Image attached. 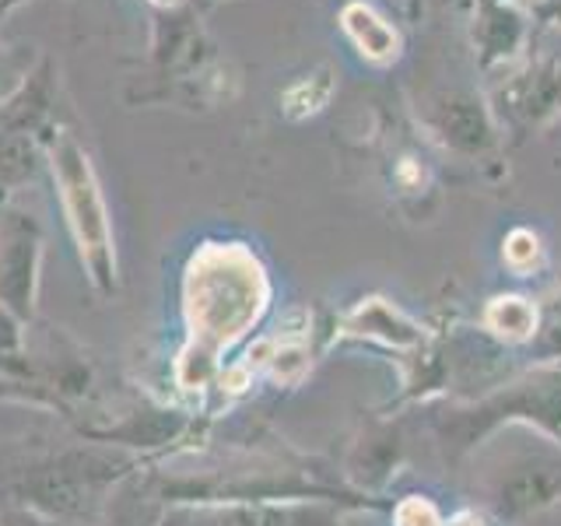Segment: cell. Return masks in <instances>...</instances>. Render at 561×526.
Listing matches in <instances>:
<instances>
[{
    "mask_svg": "<svg viewBox=\"0 0 561 526\" xmlns=\"http://www.w3.org/2000/svg\"><path fill=\"white\" fill-rule=\"evenodd\" d=\"M25 351V323L18 320L14 312H8L0 306V355L4 358H18Z\"/></svg>",
    "mask_w": 561,
    "mask_h": 526,
    "instance_id": "603a6c76",
    "label": "cell"
},
{
    "mask_svg": "<svg viewBox=\"0 0 561 526\" xmlns=\"http://www.w3.org/2000/svg\"><path fill=\"white\" fill-rule=\"evenodd\" d=\"M502 260L516 277H530L543 263V242L530 228H513L502 242Z\"/></svg>",
    "mask_w": 561,
    "mask_h": 526,
    "instance_id": "ffe728a7",
    "label": "cell"
},
{
    "mask_svg": "<svg viewBox=\"0 0 561 526\" xmlns=\"http://www.w3.org/2000/svg\"><path fill=\"white\" fill-rule=\"evenodd\" d=\"M502 428H534L561 446V365H534L491 393L453 403L432 418L446 464L470 460Z\"/></svg>",
    "mask_w": 561,
    "mask_h": 526,
    "instance_id": "3957f363",
    "label": "cell"
},
{
    "mask_svg": "<svg viewBox=\"0 0 561 526\" xmlns=\"http://www.w3.org/2000/svg\"><path fill=\"white\" fill-rule=\"evenodd\" d=\"M403 460V438L400 428L390 421H373L365 432L351 443L344 456V478L358 491L379 495V491L397 478V467Z\"/></svg>",
    "mask_w": 561,
    "mask_h": 526,
    "instance_id": "4fadbf2b",
    "label": "cell"
},
{
    "mask_svg": "<svg viewBox=\"0 0 561 526\" xmlns=\"http://www.w3.org/2000/svg\"><path fill=\"white\" fill-rule=\"evenodd\" d=\"M534 365H561V288L537 306V333L526 344Z\"/></svg>",
    "mask_w": 561,
    "mask_h": 526,
    "instance_id": "ac0fdd59",
    "label": "cell"
},
{
    "mask_svg": "<svg viewBox=\"0 0 561 526\" xmlns=\"http://www.w3.org/2000/svg\"><path fill=\"white\" fill-rule=\"evenodd\" d=\"M488 110L495 116L499 130L530 137L548 130L561 119V60H519L513 70H505L499 84L491 88Z\"/></svg>",
    "mask_w": 561,
    "mask_h": 526,
    "instance_id": "52a82bcc",
    "label": "cell"
},
{
    "mask_svg": "<svg viewBox=\"0 0 561 526\" xmlns=\"http://www.w3.org/2000/svg\"><path fill=\"white\" fill-rule=\"evenodd\" d=\"M333 92H337V70L330 64H316L306 75H298L291 84H285V92H280V116L291 123L320 116L330 105Z\"/></svg>",
    "mask_w": 561,
    "mask_h": 526,
    "instance_id": "9a60e30c",
    "label": "cell"
},
{
    "mask_svg": "<svg viewBox=\"0 0 561 526\" xmlns=\"http://www.w3.org/2000/svg\"><path fill=\"white\" fill-rule=\"evenodd\" d=\"M28 75V70H22V75H14V70H8V64L4 60H0V78H11V81H22ZM14 88L18 84H4V81H0V99H8L11 92H14Z\"/></svg>",
    "mask_w": 561,
    "mask_h": 526,
    "instance_id": "484cf974",
    "label": "cell"
},
{
    "mask_svg": "<svg viewBox=\"0 0 561 526\" xmlns=\"http://www.w3.org/2000/svg\"><path fill=\"white\" fill-rule=\"evenodd\" d=\"M183 327L186 344L175 358V386L204 393L221 379V355L256 330L271 309L274 285L253 245L210 239L190 253L183 267Z\"/></svg>",
    "mask_w": 561,
    "mask_h": 526,
    "instance_id": "6da1fadb",
    "label": "cell"
},
{
    "mask_svg": "<svg viewBox=\"0 0 561 526\" xmlns=\"http://www.w3.org/2000/svg\"><path fill=\"white\" fill-rule=\"evenodd\" d=\"M443 526H481L473 516H456V519H449V523H443Z\"/></svg>",
    "mask_w": 561,
    "mask_h": 526,
    "instance_id": "f1b7e54d",
    "label": "cell"
},
{
    "mask_svg": "<svg viewBox=\"0 0 561 526\" xmlns=\"http://www.w3.org/2000/svg\"><path fill=\"white\" fill-rule=\"evenodd\" d=\"M0 526H57V523L43 519L39 513H32V508L4 505V508H0Z\"/></svg>",
    "mask_w": 561,
    "mask_h": 526,
    "instance_id": "cb8c5ba5",
    "label": "cell"
},
{
    "mask_svg": "<svg viewBox=\"0 0 561 526\" xmlns=\"http://www.w3.org/2000/svg\"><path fill=\"white\" fill-rule=\"evenodd\" d=\"M478 499L499 523H526L561 502V446L526 428L523 443L478 449Z\"/></svg>",
    "mask_w": 561,
    "mask_h": 526,
    "instance_id": "5b68a950",
    "label": "cell"
},
{
    "mask_svg": "<svg viewBox=\"0 0 561 526\" xmlns=\"http://www.w3.org/2000/svg\"><path fill=\"white\" fill-rule=\"evenodd\" d=\"M43 277V221L35 210L0 207V306L25 327L35 320Z\"/></svg>",
    "mask_w": 561,
    "mask_h": 526,
    "instance_id": "ba28073f",
    "label": "cell"
},
{
    "mask_svg": "<svg viewBox=\"0 0 561 526\" xmlns=\"http://www.w3.org/2000/svg\"><path fill=\"white\" fill-rule=\"evenodd\" d=\"M526 11H530V18H537V22L561 28V0H537V4H530Z\"/></svg>",
    "mask_w": 561,
    "mask_h": 526,
    "instance_id": "d4e9b609",
    "label": "cell"
},
{
    "mask_svg": "<svg viewBox=\"0 0 561 526\" xmlns=\"http://www.w3.org/2000/svg\"><path fill=\"white\" fill-rule=\"evenodd\" d=\"M443 513L425 495H408L393 505V526H443Z\"/></svg>",
    "mask_w": 561,
    "mask_h": 526,
    "instance_id": "44dd1931",
    "label": "cell"
},
{
    "mask_svg": "<svg viewBox=\"0 0 561 526\" xmlns=\"http://www.w3.org/2000/svg\"><path fill=\"white\" fill-rule=\"evenodd\" d=\"M397 4L408 14H421V11H428L432 4H443V0H397Z\"/></svg>",
    "mask_w": 561,
    "mask_h": 526,
    "instance_id": "4316f807",
    "label": "cell"
},
{
    "mask_svg": "<svg viewBox=\"0 0 561 526\" xmlns=\"http://www.w3.org/2000/svg\"><path fill=\"white\" fill-rule=\"evenodd\" d=\"M25 0H0V14H8V11H14V8H22Z\"/></svg>",
    "mask_w": 561,
    "mask_h": 526,
    "instance_id": "f546056e",
    "label": "cell"
},
{
    "mask_svg": "<svg viewBox=\"0 0 561 526\" xmlns=\"http://www.w3.org/2000/svg\"><path fill=\"white\" fill-rule=\"evenodd\" d=\"M312 368V351L306 341H288V338H274V351L267 358V373L280 386H298Z\"/></svg>",
    "mask_w": 561,
    "mask_h": 526,
    "instance_id": "d6986e66",
    "label": "cell"
},
{
    "mask_svg": "<svg viewBox=\"0 0 561 526\" xmlns=\"http://www.w3.org/2000/svg\"><path fill=\"white\" fill-rule=\"evenodd\" d=\"M148 4H151L154 11H175V8H186L190 0H148Z\"/></svg>",
    "mask_w": 561,
    "mask_h": 526,
    "instance_id": "83f0119b",
    "label": "cell"
},
{
    "mask_svg": "<svg viewBox=\"0 0 561 526\" xmlns=\"http://www.w3.org/2000/svg\"><path fill=\"white\" fill-rule=\"evenodd\" d=\"M53 110V78L49 60L28 70L25 81L8 99H0V186H22L35 175L39 155H46Z\"/></svg>",
    "mask_w": 561,
    "mask_h": 526,
    "instance_id": "8992f818",
    "label": "cell"
},
{
    "mask_svg": "<svg viewBox=\"0 0 561 526\" xmlns=\"http://www.w3.org/2000/svg\"><path fill=\"white\" fill-rule=\"evenodd\" d=\"M337 22L362 60L379 64V67L400 60V53H403L400 28L386 14H379L373 4H365V0H347L337 14Z\"/></svg>",
    "mask_w": 561,
    "mask_h": 526,
    "instance_id": "5bb4252c",
    "label": "cell"
},
{
    "mask_svg": "<svg viewBox=\"0 0 561 526\" xmlns=\"http://www.w3.org/2000/svg\"><path fill=\"white\" fill-rule=\"evenodd\" d=\"M158 519H162V508H158V502L148 495L145 484H137V478L130 473V478L113 491L105 513L92 526H158Z\"/></svg>",
    "mask_w": 561,
    "mask_h": 526,
    "instance_id": "e0dca14e",
    "label": "cell"
},
{
    "mask_svg": "<svg viewBox=\"0 0 561 526\" xmlns=\"http://www.w3.org/2000/svg\"><path fill=\"white\" fill-rule=\"evenodd\" d=\"M46 165L53 172V186L67 218V232L78 245V260L99 295L119 291V260L113 218L102 197V183L95 175L92 155L70 130H53L46 145Z\"/></svg>",
    "mask_w": 561,
    "mask_h": 526,
    "instance_id": "277c9868",
    "label": "cell"
},
{
    "mask_svg": "<svg viewBox=\"0 0 561 526\" xmlns=\"http://www.w3.org/2000/svg\"><path fill=\"white\" fill-rule=\"evenodd\" d=\"M417 119L438 148L460 158H484L499 148L502 130L488 110V99L463 92V88H446V92L425 95Z\"/></svg>",
    "mask_w": 561,
    "mask_h": 526,
    "instance_id": "30bf717a",
    "label": "cell"
},
{
    "mask_svg": "<svg viewBox=\"0 0 561 526\" xmlns=\"http://www.w3.org/2000/svg\"><path fill=\"white\" fill-rule=\"evenodd\" d=\"M341 333L351 341H373L390 347L397 355H411L421 344H428V333L417 320H411L386 295H365L341 316Z\"/></svg>",
    "mask_w": 561,
    "mask_h": 526,
    "instance_id": "7c38bea8",
    "label": "cell"
},
{
    "mask_svg": "<svg viewBox=\"0 0 561 526\" xmlns=\"http://www.w3.org/2000/svg\"><path fill=\"white\" fill-rule=\"evenodd\" d=\"M481 323L502 344H530L537 333V302L526 295H495L484 306Z\"/></svg>",
    "mask_w": 561,
    "mask_h": 526,
    "instance_id": "2e32d148",
    "label": "cell"
},
{
    "mask_svg": "<svg viewBox=\"0 0 561 526\" xmlns=\"http://www.w3.org/2000/svg\"><path fill=\"white\" fill-rule=\"evenodd\" d=\"M134 467L137 456L130 453H110L99 446L57 449L11 473L8 505L32 508L57 526H92Z\"/></svg>",
    "mask_w": 561,
    "mask_h": 526,
    "instance_id": "7a4b0ae2",
    "label": "cell"
},
{
    "mask_svg": "<svg viewBox=\"0 0 561 526\" xmlns=\"http://www.w3.org/2000/svg\"><path fill=\"white\" fill-rule=\"evenodd\" d=\"M530 39V11L519 0H473V49L484 75L502 78L523 60Z\"/></svg>",
    "mask_w": 561,
    "mask_h": 526,
    "instance_id": "8fae6325",
    "label": "cell"
},
{
    "mask_svg": "<svg viewBox=\"0 0 561 526\" xmlns=\"http://www.w3.org/2000/svg\"><path fill=\"white\" fill-rule=\"evenodd\" d=\"M393 186L403 197H421L428 190V169L421 165V158L414 155H400L393 162Z\"/></svg>",
    "mask_w": 561,
    "mask_h": 526,
    "instance_id": "7402d4cb",
    "label": "cell"
},
{
    "mask_svg": "<svg viewBox=\"0 0 561 526\" xmlns=\"http://www.w3.org/2000/svg\"><path fill=\"white\" fill-rule=\"evenodd\" d=\"M158 526H341L333 502H172Z\"/></svg>",
    "mask_w": 561,
    "mask_h": 526,
    "instance_id": "9c48e42d",
    "label": "cell"
}]
</instances>
